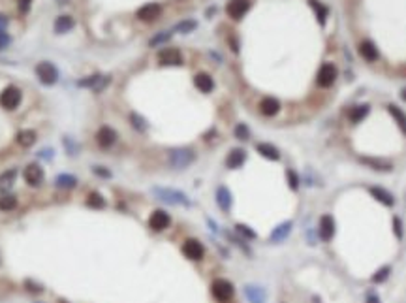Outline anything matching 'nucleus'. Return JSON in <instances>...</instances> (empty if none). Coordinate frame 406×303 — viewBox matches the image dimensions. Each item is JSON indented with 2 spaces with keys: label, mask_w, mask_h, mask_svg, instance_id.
Wrapping results in <instances>:
<instances>
[{
  "label": "nucleus",
  "mask_w": 406,
  "mask_h": 303,
  "mask_svg": "<svg viewBox=\"0 0 406 303\" xmlns=\"http://www.w3.org/2000/svg\"><path fill=\"white\" fill-rule=\"evenodd\" d=\"M211 290H212V296L222 303L229 302L231 296H233V286H231V283H228L224 279H216V281L212 283Z\"/></svg>",
  "instance_id": "nucleus-1"
},
{
  "label": "nucleus",
  "mask_w": 406,
  "mask_h": 303,
  "mask_svg": "<svg viewBox=\"0 0 406 303\" xmlns=\"http://www.w3.org/2000/svg\"><path fill=\"white\" fill-rule=\"evenodd\" d=\"M21 104V90L17 87H8L0 94V106L6 109H15Z\"/></svg>",
  "instance_id": "nucleus-2"
},
{
  "label": "nucleus",
  "mask_w": 406,
  "mask_h": 303,
  "mask_svg": "<svg viewBox=\"0 0 406 303\" xmlns=\"http://www.w3.org/2000/svg\"><path fill=\"white\" fill-rule=\"evenodd\" d=\"M169 162H171V166H173V168H179V170H182V168H186V166H190V164L194 162V153H192L190 149H179V151H173V153H171V157H169Z\"/></svg>",
  "instance_id": "nucleus-3"
},
{
  "label": "nucleus",
  "mask_w": 406,
  "mask_h": 303,
  "mask_svg": "<svg viewBox=\"0 0 406 303\" xmlns=\"http://www.w3.org/2000/svg\"><path fill=\"white\" fill-rule=\"evenodd\" d=\"M36 73H38L40 81L45 83V85H53L56 81V77H58V72H56V68L51 62H40L36 66Z\"/></svg>",
  "instance_id": "nucleus-4"
},
{
  "label": "nucleus",
  "mask_w": 406,
  "mask_h": 303,
  "mask_svg": "<svg viewBox=\"0 0 406 303\" xmlns=\"http://www.w3.org/2000/svg\"><path fill=\"white\" fill-rule=\"evenodd\" d=\"M335 79H336L335 66L333 64H323L322 68H320V72H318L316 83H318V87H322V89H327V87H331L335 83Z\"/></svg>",
  "instance_id": "nucleus-5"
},
{
  "label": "nucleus",
  "mask_w": 406,
  "mask_h": 303,
  "mask_svg": "<svg viewBox=\"0 0 406 303\" xmlns=\"http://www.w3.org/2000/svg\"><path fill=\"white\" fill-rule=\"evenodd\" d=\"M182 252H184L186 258L201 260L203 258V254H205V249H203V245H201L199 241H196V239H188V241L182 245Z\"/></svg>",
  "instance_id": "nucleus-6"
},
{
  "label": "nucleus",
  "mask_w": 406,
  "mask_h": 303,
  "mask_svg": "<svg viewBox=\"0 0 406 303\" xmlns=\"http://www.w3.org/2000/svg\"><path fill=\"white\" fill-rule=\"evenodd\" d=\"M248 8H250V2H248V0H231V2L228 4L226 12H228V15H229L231 19H241L243 15L248 12Z\"/></svg>",
  "instance_id": "nucleus-7"
},
{
  "label": "nucleus",
  "mask_w": 406,
  "mask_h": 303,
  "mask_svg": "<svg viewBox=\"0 0 406 303\" xmlns=\"http://www.w3.org/2000/svg\"><path fill=\"white\" fill-rule=\"evenodd\" d=\"M318 233H320V237H322L323 241H331L333 239V235H335V220H333V216L323 215L320 218Z\"/></svg>",
  "instance_id": "nucleus-8"
},
{
  "label": "nucleus",
  "mask_w": 406,
  "mask_h": 303,
  "mask_svg": "<svg viewBox=\"0 0 406 303\" xmlns=\"http://www.w3.org/2000/svg\"><path fill=\"white\" fill-rule=\"evenodd\" d=\"M164 202H169V203H184V205H188V200H186V196L184 194H181V192H177V190H171V188H156L154 190Z\"/></svg>",
  "instance_id": "nucleus-9"
},
{
  "label": "nucleus",
  "mask_w": 406,
  "mask_h": 303,
  "mask_svg": "<svg viewBox=\"0 0 406 303\" xmlns=\"http://www.w3.org/2000/svg\"><path fill=\"white\" fill-rule=\"evenodd\" d=\"M160 14H162V6L153 2V4H147V6H143V8L138 10V19H141V21H154V19L160 17Z\"/></svg>",
  "instance_id": "nucleus-10"
},
{
  "label": "nucleus",
  "mask_w": 406,
  "mask_h": 303,
  "mask_svg": "<svg viewBox=\"0 0 406 303\" xmlns=\"http://www.w3.org/2000/svg\"><path fill=\"white\" fill-rule=\"evenodd\" d=\"M169 222H171V218H169V215L168 213H164V211H154L153 215H151V218H149V226H151L154 232L166 230L169 226Z\"/></svg>",
  "instance_id": "nucleus-11"
},
{
  "label": "nucleus",
  "mask_w": 406,
  "mask_h": 303,
  "mask_svg": "<svg viewBox=\"0 0 406 303\" xmlns=\"http://www.w3.org/2000/svg\"><path fill=\"white\" fill-rule=\"evenodd\" d=\"M25 181H27L30 187H38L40 183L43 181V172L40 166L36 164H30L25 168Z\"/></svg>",
  "instance_id": "nucleus-12"
},
{
  "label": "nucleus",
  "mask_w": 406,
  "mask_h": 303,
  "mask_svg": "<svg viewBox=\"0 0 406 303\" xmlns=\"http://www.w3.org/2000/svg\"><path fill=\"white\" fill-rule=\"evenodd\" d=\"M158 60H160V64L177 66V64H181L182 62V57H181V53H179L177 49H171V47H168V49H164V51H160V53H158Z\"/></svg>",
  "instance_id": "nucleus-13"
},
{
  "label": "nucleus",
  "mask_w": 406,
  "mask_h": 303,
  "mask_svg": "<svg viewBox=\"0 0 406 303\" xmlns=\"http://www.w3.org/2000/svg\"><path fill=\"white\" fill-rule=\"evenodd\" d=\"M115 140H117V134H115V130L109 128V126H102V128L98 130V134H96V142H98V145L100 147H104V149L111 147V145L115 143Z\"/></svg>",
  "instance_id": "nucleus-14"
},
{
  "label": "nucleus",
  "mask_w": 406,
  "mask_h": 303,
  "mask_svg": "<svg viewBox=\"0 0 406 303\" xmlns=\"http://www.w3.org/2000/svg\"><path fill=\"white\" fill-rule=\"evenodd\" d=\"M359 55H361L367 62H374V60H378V57H380L378 47H376L372 42H369V40L359 43Z\"/></svg>",
  "instance_id": "nucleus-15"
},
{
  "label": "nucleus",
  "mask_w": 406,
  "mask_h": 303,
  "mask_svg": "<svg viewBox=\"0 0 406 303\" xmlns=\"http://www.w3.org/2000/svg\"><path fill=\"white\" fill-rule=\"evenodd\" d=\"M279 109H280V102L277 98H273V96H267V98H264V100L260 102V111L265 117L277 115Z\"/></svg>",
  "instance_id": "nucleus-16"
},
{
  "label": "nucleus",
  "mask_w": 406,
  "mask_h": 303,
  "mask_svg": "<svg viewBox=\"0 0 406 303\" xmlns=\"http://www.w3.org/2000/svg\"><path fill=\"white\" fill-rule=\"evenodd\" d=\"M369 192L378 200L380 203H384V205H388V207H391L393 203H395V198H393L391 192H388L386 188H380V187H371L369 188Z\"/></svg>",
  "instance_id": "nucleus-17"
},
{
  "label": "nucleus",
  "mask_w": 406,
  "mask_h": 303,
  "mask_svg": "<svg viewBox=\"0 0 406 303\" xmlns=\"http://www.w3.org/2000/svg\"><path fill=\"white\" fill-rule=\"evenodd\" d=\"M245 160H247L245 151H243V149H233V151L228 155V159H226V166L231 168V170H235V168H241V166H243Z\"/></svg>",
  "instance_id": "nucleus-18"
},
{
  "label": "nucleus",
  "mask_w": 406,
  "mask_h": 303,
  "mask_svg": "<svg viewBox=\"0 0 406 303\" xmlns=\"http://www.w3.org/2000/svg\"><path fill=\"white\" fill-rule=\"evenodd\" d=\"M194 85L197 87V90L201 92H211L214 89V83H212V77L207 75V73H197L194 77Z\"/></svg>",
  "instance_id": "nucleus-19"
},
{
  "label": "nucleus",
  "mask_w": 406,
  "mask_h": 303,
  "mask_svg": "<svg viewBox=\"0 0 406 303\" xmlns=\"http://www.w3.org/2000/svg\"><path fill=\"white\" fill-rule=\"evenodd\" d=\"M73 19H71L70 15H60V17H56L55 21V32H58V34H66V32H70L71 29H73Z\"/></svg>",
  "instance_id": "nucleus-20"
},
{
  "label": "nucleus",
  "mask_w": 406,
  "mask_h": 303,
  "mask_svg": "<svg viewBox=\"0 0 406 303\" xmlns=\"http://www.w3.org/2000/svg\"><path fill=\"white\" fill-rule=\"evenodd\" d=\"M216 202H218V207L222 211H229V207H231V194H229V190L226 187H220L216 190Z\"/></svg>",
  "instance_id": "nucleus-21"
},
{
  "label": "nucleus",
  "mask_w": 406,
  "mask_h": 303,
  "mask_svg": "<svg viewBox=\"0 0 406 303\" xmlns=\"http://www.w3.org/2000/svg\"><path fill=\"white\" fill-rule=\"evenodd\" d=\"M245 294L250 303H265V290L260 286H247Z\"/></svg>",
  "instance_id": "nucleus-22"
},
{
  "label": "nucleus",
  "mask_w": 406,
  "mask_h": 303,
  "mask_svg": "<svg viewBox=\"0 0 406 303\" xmlns=\"http://www.w3.org/2000/svg\"><path fill=\"white\" fill-rule=\"evenodd\" d=\"M256 151L262 155V157H265V159L269 160H279L280 159V153L277 147H273V145L269 143H258L256 145Z\"/></svg>",
  "instance_id": "nucleus-23"
},
{
  "label": "nucleus",
  "mask_w": 406,
  "mask_h": 303,
  "mask_svg": "<svg viewBox=\"0 0 406 303\" xmlns=\"http://www.w3.org/2000/svg\"><path fill=\"white\" fill-rule=\"evenodd\" d=\"M292 232V222H284L280 224L279 228H275L273 233H271V241H284Z\"/></svg>",
  "instance_id": "nucleus-24"
},
{
  "label": "nucleus",
  "mask_w": 406,
  "mask_h": 303,
  "mask_svg": "<svg viewBox=\"0 0 406 303\" xmlns=\"http://www.w3.org/2000/svg\"><path fill=\"white\" fill-rule=\"evenodd\" d=\"M367 115H369V106H355V107H352L350 111H348V119H350L352 123H359Z\"/></svg>",
  "instance_id": "nucleus-25"
},
{
  "label": "nucleus",
  "mask_w": 406,
  "mask_h": 303,
  "mask_svg": "<svg viewBox=\"0 0 406 303\" xmlns=\"http://www.w3.org/2000/svg\"><path fill=\"white\" fill-rule=\"evenodd\" d=\"M17 142H19V145H23V147H30V145L36 142V132H32V130L19 132L17 134Z\"/></svg>",
  "instance_id": "nucleus-26"
},
{
  "label": "nucleus",
  "mask_w": 406,
  "mask_h": 303,
  "mask_svg": "<svg viewBox=\"0 0 406 303\" xmlns=\"http://www.w3.org/2000/svg\"><path fill=\"white\" fill-rule=\"evenodd\" d=\"M389 113L393 115V119L397 121V125L401 126V130L406 134V115L397 107V106H389Z\"/></svg>",
  "instance_id": "nucleus-27"
},
{
  "label": "nucleus",
  "mask_w": 406,
  "mask_h": 303,
  "mask_svg": "<svg viewBox=\"0 0 406 303\" xmlns=\"http://www.w3.org/2000/svg\"><path fill=\"white\" fill-rule=\"evenodd\" d=\"M15 175L17 172L15 170H8L0 175V190H6L8 187H12V183L15 181Z\"/></svg>",
  "instance_id": "nucleus-28"
},
{
  "label": "nucleus",
  "mask_w": 406,
  "mask_h": 303,
  "mask_svg": "<svg viewBox=\"0 0 406 303\" xmlns=\"http://www.w3.org/2000/svg\"><path fill=\"white\" fill-rule=\"evenodd\" d=\"M310 6H312V10L316 12V17L320 19V23H325V17H327V8L323 6L322 2H318V0H310Z\"/></svg>",
  "instance_id": "nucleus-29"
},
{
  "label": "nucleus",
  "mask_w": 406,
  "mask_h": 303,
  "mask_svg": "<svg viewBox=\"0 0 406 303\" xmlns=\"http://www.w3.org/2000/svg\"><path fill=\"white\" fill-rule=\"evenodd\" d=\"M15 205H17V200L14 196H10V194L0 196V211H12Z\"/></svg>",
  "instance_id": "nucleus-30"
},
{
  "label": "nucleus",
  "mask_w": 406,
  "mask_h": 303,
  "mask_svg": "<svg viewBox=\"0 0 406 303\" xmlns=\"http://www.w3.org/2000/svg\"><path fill=\"white\" fill-rule=\"evenodd\" d=\"M361 162H365V164H369V166H372V170H384V172L391 170V166H389V164H386V162H382V160L361 159Z\"/></svg>",
  "instance_id": "nucleus-31"
},
{
  "label": "nucleus",
  "mask_w": 406,
  "mask_h": 303,
  "mask_svg": "<svg viewBox=\"0 0 406 303\" xmlns=\"http://www.w3.org/2000/svg\"><path fill=\"white\" fill-rule=\"evenodd\" d=\"M56 185H58V187H64V188L75 187V177H71V175H58Z\"/></svg>",
  "instance_id": "nucleus-32"
},
{
  "label": "nucleus",
  "mask_w": 406,
  "mask_h": 303,
  "mask_svg": "<svg viewBox=\"0 0 406 303\" xmlns=\"http://www.w3.org/2000/svg\"><path fill=\"white\" fill-rule=\"evenodd\" d=\"M87 205H88V207H96V209H102V207H104V200H102V196H100V194L92 192V194L87 198Z\"/></svg>",
  "instance_id": "nucleus-33"
},
{
  "label": "nucleus",
  "mask_w": 406,
  "mask_h": 303,
  "mask_svg": "<svg viewBox=\"0 0 406 303\" xmlns=\"http://www.w3.org/2000/svg\"><path fill=\"white\" fill-rule=\"evenodd\" d=\"M196 27H197L196 21H182V23H179V25L175 27V30H179L182 34H188V32H192Z\"/></svg>",
  "instance_id": "nucleus-34"
},
{
  "label": "nucleus",
  "mask_w": 406,
  "mask_h": 303,
  "mask_svg": "<svg viewBox=\"0 0 406 303\" xmlns=\"http://www.w3.org/2000/svg\"><path fill=\"white\" fill-rule=\"evenodd\" d=\"M389 271H391V267L389 266H386V267H382L378 273L372 277V283H384L388 277H389Z\"/></svg>",
  "instance_id": "nucleus-35"
},
{
  "label": "nucleus",
  "mask_w": 406,
  "mask_h": 303,
  "mask_svg": "<svg viewBox=\"0 0 406 303\" xmlns=\"http://www.w3.org/2000/svg\"><path fill=\"white\" fill-rule=\"evenodd\" d=\"M235 136H237L239 140H248L250 138V130H248L247 125H237L235 126Z\"/></svg>",
  "instance_id": "nucleus-36"
},
{
  "label": "nucleus",
  "mask_w": 406,
  "mask_h": 303,
  "mask_svg": "<svg viewBox=\"0 0 406 303\" xmlns=\"http://www.w3.org/2000/svg\"><path fill=\"white\" fill-rule=\"evenodd\" d=\"M171 38V32H164V34H158L156 38H153L151 40V47H156L158 43H166Z\"/></svg>",
  "instance_id": "nucleus-37"
},
{
  "label": "nucleus",
  "mask_w": 406,
  "mask_h": 303,
  "mask_svg": "<svg viewBox=\"0 0 406 303\" xmlns=\"http://www.w3.org/2000/svg\"><path fill=\"white\" fill-rule=\"evenodd\" d=\"M393 226H395V233H397V237L401 239L403 237V224H401V218H393Z\"/></svg>",
  "instance_id": "nucleus-38"
},
{
  "label": "nucleus",
  "mask_w": 406,
  "mask_h": 303,
  "mask_svg": "<svg viewBox=\"0 0 406 303\" xmlns=\"http://www.w3.org/2000/svg\"><path fill=\"white\" fill-rule=\"evenodd\" d=\"M288 177H290V187L295 190V188L299 187V179H297V175H295L294 170H288Z\"/></svg>",
  "instance_id": "nucleus-39"
},
{
  "label": "nucleus",
  "mask_w": 406,
  "mask_h": 303,
  "mask_svg": "<svg viewBox=\"0 0 406 303\" xmlns=\"http://www.w3.org/2000/svg\"><path fill=\"white\" fill-rule=\"evenodd\" d=\"M235 228H237L239 233H243V235H247V237H250V239H254V237H256V235H254V232H250L248 228H247V226H243V224H239V226H235Z\"/></svg>",
  "instance_id": "nucleus-40"
},
{
  "label": "nucleus",
  "mask_w": 406,
  "mask_h": 303,
  "mask_svg": "<svg viewBox=\"0 0 406 303\" xmlns=\"http://www.w3.org/2000/svg\"><path fill=\"white\" fill-rule=\"evenodd\" d=\"M28 8H30V0H19V12L21 14H27Z\"/></svg>",
  "instance_id": "nucleus-41"
},
{
  "label": "nucleus",
  "mask_w": 406,
  "mask_h": 303,
  "mask_svg": "<svg viewBox=\"0 0 406 303\" xmlns=\"http://www.w3.org/2000/svg\"><path fill=\"white\" fill-rule=\"evenodd\" d=\"M6 27H8V17H6V15L0 14V34H4V30H6Z\"/></svg>",
  "instance_id": "nucleus-42"
},
{
  "label": "nucleus",
  "mask_w": 406,
  "mask_h": 303,
  "mask_svg": "<svg viewBox=\"0 0 406 303\" xmlns=\"http://www.w3.org/2000/svg\"><path fill=\"white\" fill-rule=\"evenodd\" d=\"M132 121H134V126H136V128H145V125H143V121H141L140 117L138 115H132Z\"/></svg>",
  "instance_id": "nucleus-43"
},
{
  "label": "nucleus",
  "mask_w": 406,
  "mask_h": 303,
  "mask_svg": "<svg viewBox=\"0 0 406 303\" xmlns=\"http://www.w3.org/2000/svg\"><path fill=\"white\" fill-rule=\"evenodd\" d=\"M8 43H10V36H6V34H0V49L8 47Z\"/></svg>",
  "instance_id": "nucleus-44"
},
{
  "label": "nucleus",
  "mask_w": 406,
  "mask_h": 303,
  "mask_svg": "<svg viewBox=\"0 0 406 303\" xmlns=\"http://www.w3.org/2000/svg\"><path fill=\"white\" fill-rule=\"evenodd\" d=\"M367 303H380V300L376 298V296H371V298L367 300Z\"/></svg>",
  "instance_id": "nucleus-45"
},
{
  "label": "nucleus",
  "mask_w": 406,
  "mask_h": 303,
  "mask_svg": "<svg viewBox=\"0 0 406 303\" xmlns=\"http://www.w3.org/2000/svg\"><path fill=\"white\" fill-rule=\"evenodd\" d=\"M401 96H403V100L406 102V87H405V89H403V94H401Z\"/></svg>",
  "instance_id": "nucleus-46"
}]
</instances>
